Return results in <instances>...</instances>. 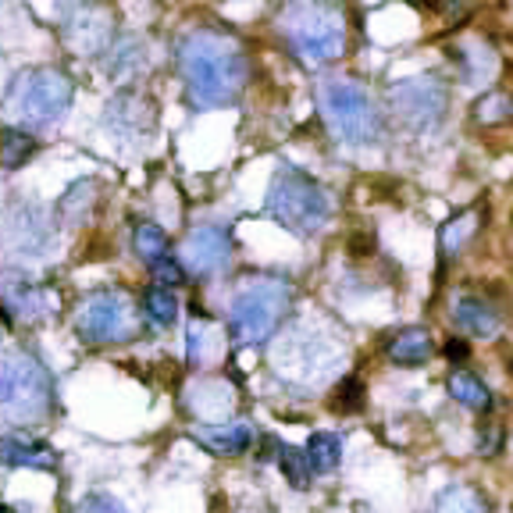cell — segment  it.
<instances>
[{
	"label": "cell",
	"mask_w": 513,
	"mask_h": 513,
	"mask_svg": "<svg viewBox=\"0 0 513 513\" xmlns=\"http://www.w3.org/2000/svg\"><path fill=\"white\" fill-rule=\"evenodd\" d=\"M50 385L47 367L29 353H4L0 357V417L11 424H36L50 414Z\"/></svg>",
	"instance_id": "cell-4"
},
{
	"label": "cell",
	"mask_w": 513,
	"mask_h": 513,
	"mask_svg": "<svg viewBox=\"0 0 513 513\" xmlns=\"http://www.w3.org/2000/svg\"><path fill=\"white\" fill-rule=\"evenodd\" d=\"M432 513H492L489 499L481 496L474 485H449L435 496Z\"/></svg>",
	"instance_id": "cell-21"
},
{
	"label": "cell",
	"mask_w": 513,
	"mask_h": 513,
	"mask_svg": "<svg viewBox=\"0 0 513 513\" xmlns=\"http://www.w3.org/2000/svg\"><path fill=\"white\" fill-rule=\"evenodd\" d=\"M342 460V439L332 432H314L307 439V464L314 474H328L335 471Z\"/></svg>",
	"instance_id": "cell-23"
},
{
	"label": "cell",
	"mask_w": 513,
	"mask_h": 513,
	"mask_svg": "<svg viewBox=\"0 0 513 513\" xmlns=\"http://www.w3.org/2000/svg\"><path fill=\"white\" fill-rule=\"evenodd\" d=\"M510 111H513V104H510Z\"/></svg>",
	"instance_id": "cell-33"
},
{
	"label": "cell",
	"mask_w": 513,
	"mask_h": 513,
	"mask_svg": "<svg viewBox=\"0 0 513 513\" xmlns=\"http://www.w3.org/2000/svg\"><path fill=\"white\" fill-rule=\"evenodd\" d=\"M268 214L296 236L321 232L332 214L328 193L300 168H278L268 189Z\"/></svg>",
	"instance_id": "cell-3"
},
{
	"label": "cell",
	"mask_w": 513,
	"mask_h": 513,
	"mask_svg": "<svg viewBox=\"0 0 513 513\" xmlns=\"http://www.w3.org/2000/svg\"><path fill=\"white\" fill-rule=\"evenodd\" d=\"M228 257H232V239H228L225 228L218 225H200L193 228L186 239H182L179 264L182 271L196 278H211L218 271H225Z\"/></svg>",
	"instance_id": "cell-12"
},
{
	"label": "cell",
	"mask_w": 513,
	"mask_h": 513,
	"mask_svg": "<svg viewBox=\"0 0 513 513\" xmlns=\"http://www.w3.org/2000/svg\"><path fill=\"white\" fill-rule=\"evenodd\" d=\"M107 125L118 132H150L154 129V104L139 93H118V97L107 104Z\"/></svg>",
	"instance_id": "cell-16"
},
{
	"label": "cell",
	"mask_w": 513,
	"mask_h": 513,
	"mask_svg": "<svg viewBox=\"0 0 513 513\" xmlns=\"http://www.w3.org/2000/svg\"><path fill=\"white\" fill-rule=\"evenodd\" d=\"M132 246H136V253L147 264H157V261H164V257H171V253H168V236H164V228L154 225V221H143V225H136V232H132Z\"/></svg>",
	"instance_id": "cell-24"
},
{
	"label": "cell",
	"mask_w": 513,
	"mask_h": 513,
	"mask_svg": "<svg viewBox=\"0 0 513 513\" xmlns=\"http://www.w3.org/2000/svg\"><path fill=\"white\" fill-rule=\"evenodd\" d=\"M33 150H36V139L29 136V132H22V129H4L0 132V164L4 168H22L29 157H33Z\"/></svg>",
	"instance_id": "cell-25"
},
{
	"label": "cell",
	"mask_w": 513,
	"mask_h": 513,
	"mask_svg": "<svg viewBox=\"0 0 513 513\" xmlns=\"http://www.w3.org/2000/svg\"><path fill=\"white\" fill-rule=\"evenodd\" d=\"M225 350V339H221V328L211 314L196 307L193 321H189V332H186V353H189V364L193 367H207L211 360L221 357Z\"/></svg>",
	"instance_id": "cell-15"
},
{
	"label": "cell",
	"mask_w": 513,
	"mask_h": 513,
	"mask_svg": "<svg viewBox=\"0 0 513 513\" xmlns=\"http://www.w3.org/2000/svg\"><path fill=\"white\" fill-rule=\"evenodd\" d=\"M61 36L65 43L82 57L104 54L111 47V18H107L104 8L97 4H75V8H65V18H61Z\"/></svg>",
	"instance_id": "cell-13"
},
{
	"label": "cell",
	"mask_w": 513,
	"mask_h": 513,
	"mask_svg": "<svg viewBox=\"0 0 513 513\" xmlns=\"http://www.w3.org/2000/svg\"><path fill=\"white\" fill-rule=\"evenodd\" d=\"M432 357V332L421 325L399 328L389 339V360L399 367H421L424 360Z\"/></svg>",
	"instance_id": "cell-18"
},
{
	"label": "cell",
	"mask_w": 513,
	"mask_h": 513,
	"mask_svg": "<svg viewBox=\"0 0 513 513\" xmlns=\"http://www.w3.org/2000/svg\"><path fill=\"white\" fill-rule=\"evenodd\" d=\"M335 360H339V346L321 339L314 328H296V332L289 335V339H282V346L275 350L278 375L300 385L325 382Z\"/></svg>",
	"instance_id": "cell-10"
},
{
	"label": "cell",
	"mask_w": 513,
	"mask_h": 513,
	"mask_svg": "<svg viewBox=\"0 0 513 513\" xmlns=\"http://www.w3.org/2000/svg\"><path fill=\"white\" fill-rule=\"evenodd\" d=\"M179 72L186 82V97L193 107H225L246 90L250 65L232 36L196 29L179 43Z\"/></svg>",
	"instance_id": "cell-1"
},
{
	"label": "cell",
	"mask_w": 513,
	"mask_h": 513,
	"mask_svg": "<svg viewBox=\"0 0 513 513\" xmlns=\"http://www.w3.org/2000/svg\"><path fill=\"white\" fill-rule=\"evenodd\" d=\"M282 33L310 65L335 61L346 50V18L332 4H289L282 11Z\"/></svg>",
	"instance_id": "cell-6"
},
{
	"label": "cell",
	"mask_w": 513,
	"mask_h": 513,
	"mask_svg": "<svg viewBox=\"0 0 513 513\" xmlns=\"http://www.w3.org/2000/svg\"><path fill=\"white\" fill-rule=\"evenodd\" d=\"M0 513H11V506H0Z\"/></svg>",
	"instance_id": "cell-32"
},
{
	"label": "cell",
	"mask_w": 513,
	"mask_h": 513,
	"mask_svg": "<svg viewBox=\"0 0 513 513\" xmlns=\"http://www.w3.org/2000/svg\"><path fill=\"white\" fill-rule=\"evenodd\" d=\"M289 303H293L289 282H282V278H253L232 300L228 332H232L239 346H261L278 332Z\"/></svg>",
	"instance_id": "cell-2"
},
{
	"label": "cell",
	"mask_w": 513,
	"mask_h": 513,
	"mask_svg": "<svg viewBox=\"0 0 513 513\" xmlns=\"http://www.w3.org/2000/svg\"><path fill=\"white\" fill-rule=\"evenodd\" d=\"M449 396L467 410H489L492 407L489 385L481 382L478 375H471V371H453V375H449Z\"/></svg>",
	"instance_id": "cell-22"
},
{
	"label": "cell",
	"mask_w": 513,
	"mask_h": 513,
	"mask_svg": "<svg viewBox=\"0 0 513 513\" xmlns=\"http://www.w3.org/2000/svg\"><path fill=\"white\" fill-rule=\"evenodd\" d=\"M446 357H449V360H467V342H464V339H449Z\"/></svg>",
	"instance_id": "cell-31"
},
{
	"label": "cell",
	"mask_w": 513,
	"mask_h": 513,
	"mask_svg": "<svg viewBox=\"0 0 513 513\" xmlns=\"http://www.w3.org/2000/svg\"><path fill=\"white\" fill-rule=\"evenodd\" d=\"M478 221H481L478 207H471V211H460L456 218H449L446 225H442L439 250L446 253V257H456V253L464 250V246L478 236Z\"/></svg>",
	"instance_id": "cell-20"
},
{
	"label": "cell",
	"mask_w": 513,
	"mask_h": 513,
	"mask_svg": "<svg viewBox=\"0 0 513 513\" xmlns=\"http://www.w3.org/2000/svg\"><path fill=\"white\" fill-rule=\"evenodd\" d=\"M278 467H282L285 481L293 485V489H307L310 485V464H307V453L296 446H278Z\"/></svg>",
	"instance_id": "cell-26"
},
{
	"label": "cell",
	"mask_w": 513,
	"mask_h": 513,
	"mask_svg": "<svg viewBox=\"0 0 513 513\" xmlns=\"http://www.w3.org/2000/svg\"><path fill=\"white\" fill-rule=\"evenodd\" d=\"M453 321L460 332L474 335V339H496L503 318L492 303H485L481 296H456L453 300Z\"/></svg>",
	"instance_id": "cell-14"
},
{
	"label": "cell",
	"mask_w": 513,
	"mask_h": 513,
	"mask_svg": "<svg viewBox=\"0 0 513 513\" xmlns=\"http://www.w3.org/2000/svg\"><path fill=\"white\" fill-rule=\"evenodd\" d=\"M79 513H125L122 506L114 503V499H107V496H93V499H86L82 503V510Z\"/></svg>",
	"instance_id": "cell-30"
},
{
	"label": "cell",
	"mask_w": 513,
	"mask_h": 513,
	"mask_svg": "<svg viewBox=\"0 0 513 513\" xmlns=\"http://www.w3.org/2000/svg\"><path fill=\"white\" fill-rule=\"evenodd\" d=\"M364 407V385L357 378H342V385L335 389V410L342 414H353V410Z\"/></svg>",
	"instance_id": "cell-28"
},
{
	"label": "cell",
	"mask_w": 513,
	"mask_h": 513,
	"mask_svg": "<svg viewBox=\"0 0 513 513\" xmlns=\"http://www.w3.org/2000/svg\"><path fill=\"white\" fill-rule=\"evenodd\" d=\"M75 328L86 342H129L139 332V318L122 289H97L79 303Z\"/></svg>",
	"instance_id": "cell-8"
},
{
	"label": "cell",
	"mask_w": 513,
	"mask_h": 513,
	"mask_svg": "<svg viewBox=\"0 0 513 513\" xmlns=\"http://www.w3.org/2000/svg\"><path fill=\"white\" fill-rule=\"evenodd\" d=\"M0 239L18 257H43L54 243V225L40 204H15L0 218Z\"/></svg>",
	"instance_id": "cell-11"
},
{
	"label": "cell",
	"mask_w": 513,
	"mask_h": 513,
	"mask_svg": "<svg viewBox=\"0 0 513 513\" xmlns=\"http://www.w3.org/2000/svg\"><path fill=\"white\" fill-rule=\"evenodd\" d=\"M150 275H154L157 289H168V293L175 289V285L186 282V271H182V264H179V261H171V257H164V261L150 264Z\"/></svg>",
	"instance_id": "cell-29"
},
{
	"label": "cell",
	"mask_w": 513,
	"mask_h": 513,
	"mask_svg": "<svg viewBox=\"0 0 513 513\" xmlns=\"http://www.w3.org/2000/svg\"><path fill=\"white\" fill-rule=\"evenodd\" d=\"M143 314H147L154 325H171V321L179 318V300H175V293H168V289H147V296H143Z\"/></svg>",
	"instance_id": "cell-27"
},
{
	"label": "cell",
	"mask_w": 513,
	"mask_h": 513,
	"mask_svg": "<svg viewBox=\"0 0 513 513\" xmlns=\"http://www.w3.org/2000/svg\"><path fill=\"white\" fill-rule=\"evenodd\" d=\"M389 107L399 125H407L414 132H428L446 118L449 90L446 82H439L435 75H417V79H403L392 86Z\"/></svg>",
	"instance_id": "cell-9"
},
{
	"label": "cell",
	"mask_w": 513,
	"mask_h": 513,
	"mask_svg": "<svg viewBox=\"0 0 513 513\" xmlns=\"http://www.w3.org/2000/svg\"><path fill=\"white\" fill-rule=\"evenodd\" d=\"M4 107L15 122L29 125V129H50L72 107V82L57 68H29L11 82Z\"/></svg>",
	"instance_id": "cell-5"
},
{
	"label": "cell",
	"mask_w": 513,
	"mask_h": 513,
	"mask_svg": "<svg viewBox=\"0 0 513 513\" xmlns=\"http://www.w3.org/2000/svg\"><path fill=\"white\" fill-rule=\"evenodd\" d=\"M0 464L33 467V471H54L57 453L47 446V442L22 439V435H4V439H0Z\"/></svg>",
	"instance_id": "cell-17"
},
{
	"label": "cell",
	"mask_w": 513,
	"mask_h": 513,
	"mask_svg": "<svg viewBox=\"0 0 513 513\" xmlns=\"http://www.w3.org/2000/svg\"><path fill=\"white\" fill-rule=\"evenodd\" d=\"M321 118L332 129V136L339 143H353V147H364V143H375L378 132H382V118H378L375 100L367 97V90L353 79H328L321 82L318 90Z\"/></svg>",
	"instance_id": "cell-7"
},
{
	"label": "cell",
	"mask_w": 513,
	"mask_h": 513,
	"mask_svg": "<svg viewBox=\"0 0 513 513\" xmlns=\"http://www.w3.org/2000/svg\"><path fill=\"white\" fill-rule=\"evenodd\" d=\"M196 439L204 442L211 453H218V456H239V453H246L250 449V442H253V435H250V428L246 424H239V421H232V424H207V428H200L196 432Z\"/></svg>",
	"instance_id": "cell-19"
}]
</instances>
